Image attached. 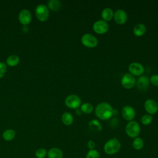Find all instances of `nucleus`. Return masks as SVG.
Masks as SVG:
<instances>
[{
	"label": "nucleus",
	"mask_w": 158,
	"mask_h": 158,
	"mask_svg": "<svg viewBox=\"0 0 158 158\" xmlns=\"http://www.w3.org/2000/svg\"><path fill=\"white\" fill-rule=\"evenodd\" d=\"M86 158H99V153L94 149L89 150L86 154Z\"/></svg>",
	"instance_id": "a878e982"
},
{
	"label": "nucleus",
	"mask_w": 158,
	"mask_h": 158,
	"mask_svg": "<svg viewBox=\"0 0 158 158\" xmlns=\"http://www.w3.org/2000/svg\"><path fill=\"white\" fill-rule=\"evenodd\" d=\"M47 151L44 148H39L35 152V156L37 158H44L47 156Z\"/></svg>",
	"instance_id": "bb28decb"
},
{
	"label": "nucleus",
	"mask_w": 158,
	"mask_h": 158,
	"mask_svg": "<svg viewBox=\"0 0 158 158\" xmlns=\"http://www.w3.org/2000/svg\"><path fill=\"white\" fill-rule=\"evenodd\" d=\"M146 27L145 25L141 23H139L135 25L133 29V33L134 35L138 37L143 36L146 33Z\"/></svg>",
	"instance_id": "2eb2a0df"
},
{
	"label": "nucleus",
	"mask_w": 158,
	"mask_h": 158,
	"mask_svg": "<svg viewBox=\"0 0 158 158\" xmlns=\"http://www.w3.org/2000/svg\"><path fill=\"white\" fill-rule=\"evenodd\" d=\"M109 27L107 22L103 20H97L93 25V31L98 35L106 33L109 30Z\"/></svg>",
	"instance_id": "6e6552de"
},
{
	"label": "nucleus",
	"mask_w": 158,
	"mask_h": 158,
	"mask_svg": "<svg viewBox=\"0 0 158 158\" xmlns=\"http://www.w3.org/2000/svg\"><path fill=\"white\" fill-rule=\"evenodd\" d=\"M19 61H20L19 57L15 54L10 56L9 57H7L6 60L7 64L10 67H15L19 63Z\"/></svg>",
	"instance_id": "412c9836"
},
{
	"label": "nucleus",
	"mask_w": 158,
	"mask_h": 158,
	"mask_svg": "<svg viewBox=\"0 0 158 158\" xmlns=\"http://www.w3.org/2000/svg\"><path fill=\"white\" fill-rule=\"evenodd\" d=\"M121 148V143L115 138L107 141L104 145V151L108 155H113L117 153Z\"/></svg>",
	"instance_id": "f03ea898"
},
{
	"label": "nucleus",
	"mask_w": 158,
	"mask_h": 158,
	"mask_svg": "<svg viewBox=\"0 0 158 158\" xmlns=\"http://www.w3.org/2000/svg\"><path fill=\"white\" fill-rule=\"evenodd\" d=\"M141 123L144 125H149L152 121V115L150 114H144L141 118Z\"/></svg>",
	"instance_id": "393cba45"
},
{
	"label": "nucleus",
	"mask_w": 158,
	"mask_h": 158,
	"mask_svg": "<svg viewBox=\"0 0 158 158\" xmlns=\"http://www.w3.org/2000/svg\"><path fill=\"white\" fill-rule=\"evenodd\" d=\"M6 65L2 62H0V78L3 77L6 72Z\"/></svg>",
	"instance_id": "c85d7f7f"
},
{
	"label": "nucleus",
	"mask_w": 158,
	"mask_h": 158,
	"mask_svg": "<svg viewBox=\"0 0 158 158\" xmlns=\"http://www.w3.org/2000/svg\"><path fill=\"white\" fill-rule=\"evenodd\" d=\"M65 104L69 108L77 109L80 107L81 100L78 96L76 94H70L66 97L65 99Z\"/></svg>",
	"instance_id": "39448f33"
},
{
	"label": "nucleus",
	"mask_w": 158,
	"mask_h": 158,
	"mask_svg": "<svg viewBox=\"0 0 158 158\" xmlns=\"http://www.w3.org/2000/svg\"><path fill=\"white\" fill-rule=\"evenodd\" d=\"M81 113H82V112H81V110H80V109H77V110H76V114H77V115H80Z\"/></svg>",
	"instance_id": "2f4dec72"
},
{
	"label": "nucleus",
	"mask_w": 158,
	"mask_h": 158,
	"mask_svg": "<svg viewBox=\"0 0 158 158\" xmlns=\"http://www.w3.org/2000/svg\"><path fill=\"white\" fill-rule=\"evenodd\" d=\"M122 115L127 121L133 120L136 115L135 109L131 106H125L122 109Z\"/></svg>",
	"instance_id": "f8f14e48"
},
{
	"label": "nucleus",
	"mask_w": 158,
	"mask_h": 158,
	"mask_svg": "<svg viewBox=\"0 0 158 158\" xmlns=\"http://www.w3.org/2000/svg\"><path fill=\"white\" fill-rule=\"evenodd\" d=\"M132 146L136 150H141L144 146V141L140 137H136L134 138L132 142Z\"/></svg>",
	"instance_id": "5701e85b"
},
{
	"label": "nucleus",
	"mask_w": 158,
	"mask_h": 158,
	"mask_svg": "<svg viewBox=\"0 0 158 158\" xmlns=\"http://www.w3.org/2000/svg\"><path fill=\"white\" fill-rule=\"evenodd\" d=\"M47 156L48 158H62L63 152L59 148H52L48 151Z\"/></svg>",
	"instance_id": "f3484780"
},
{
	"label": "nucleus",
	"mask_w": 158,
	"mask_h": 158,
	"mask_svg": "<svg viewBox=\"0 0 158 158\" xmlns=\"http://www.w3.org/2000/svg\"><path fill=\"white\" fill-rule=\"evenodd\" d=\"M35 14L37 19L41 22L48 20L49 16V11L47 6L44 4H39L35 9Z\"/></svg>",
	"instance_id": "423d86ee"
},
{
	"label": "nucleus",
	"mask_w": 158,
	"mask_h": 158,
	"mask_svg": "<svg viewBox=\"0 0 158 158\" xmlns=\"http://www.w3.org/2000/svg\"><path fill=\"white\" fill-rule=\"evenodd\" d=\"M149 83V78L146 75H141L136 81V85L138 89L142 91L147 90Z\"/></svg>",
	"instance_id": "ddd939ff"
},
{
	"label": "nucleus",
	"mask_w": 158,
	"mask_h": 158,
	"mask_svg": "<svg viewBox=\"0 0 158 158\" xmlns=\"http://www.w3.org/2000/svg\"><path fill=\"white\" fill-rule=\"evenodd\" d=\"M15 136V132L14 130L8 129L5 130L2 133V138L4 140L9 141L12 140Z\"/></svg>",
	"instance_id": "4be33fe9"
},
{
	"label": "nucleus",
	"mask_w": 158,
	"mask_h": 158,
	"mask_svg": "<svg viewBox=\"0 0 158 158\" xmlns=\"http://www.w3.org/2000/svg\"><path fill=\"white\" fill-rule=\"evenodd\" d=\"M150 83L155 86H158V74H154L149 78Z\"/></svg>",
	"instance_id": "cd10ccee"
},
{
	"label": "nucleus",
	"mask_w": 158,
	"mask_h": 158,
	"mask_svg": "<svg viewBox=\"0 0 158 158\" xmlns=\"http://www.w3.org/2000/svg\"><path fill=\"white\" fill-rule=\"evenodd\" d=\"M81 44L88 48H94L98 44V40L96 36L91 33H85L81 38Z\"/></svg>",
	"instance_id": "20e7f679"
},
{
	"label": "nucleus",
	"mask_w": 158,
	"mask_h": 158,
	"mask_svg": "<svg viewBox=\"0 0 158 158\" xmlns=\"http://www.w3.org/2000/svg\"><path fill=\"white\" fill-rule=\"evenodd\" d=\"M118 114V111L117 109H113V112H112V115H117Z\"/></svg>",
	"instance_id": "7c9ffc66"
},
{
	"label": "nucleus",
	"mask_w": 158,
	"mask_h": 158,
	"mask_svg": "<svg viewBox=\"0 0 158 158\" xmlns=\"http://www.w3.org/2000/svg\"><path fill=\"white\" fill-rule=\"evenodd\" d=\"M125 130L127 136L131 138H135L138 136L140 133L139 124L135 120L130 121L127 123Z\"/></svg>",
	"instance_id": "7ed1b4c3"
},
{
	"label": "nucleus",
	"mask_w": 158,
	"mask_h": 158,
	"mask_svg": "<svg viewBox=\"0 0 158 158\" xmlns=\"http://www.w3.org/2000/svg\"><path fill=\"white\" fill-rule=\"evenodd\" d=\"M115 22L118 25H123L125 23L128 19L127 12L123 9H117L114 13L113 17Z\"/></svg>",
	"instance_id": "9b49d317"
},
{
	"label": "nucleus",
	"mask_w": 158,
	"mask_h": 158,
	"mask_svg": "<svg viewBox=\"0 0 158 158\" xmlns=\"http://www.w3.org/2000/svg\"><path fill=\"white\" fill-rule=\"evenodd\" d=\"M80 109L81 110V112L86 114H89L93 110V106L89 102H85L81 104Z\"/></svg>",
	"instance_id": "b1692460"
},
{
	"label": "nucleus",
	"mask_w": 158,
	"mask_h": 158,
	"mask_svg": "<svg viewBox=\"0 0 158 158\" xmlns=\"http://www.w3.org/2000/svg\"><path fill=\"white\" fill-rule=\"evenodd\" d=\"M121 85L127 89L133 88L136 85L135 77L129 73H125L121 78Z\"/></svg>",
	"instance_id": "0eeeda50"
},
{
	"label": "nucleus",
	"mask_w": 158,
	"mask_h": 158,
	"mask_svg": "<svg viewBox=\"0 0 158 158\" xmlns=\"http://www.w3.org/2000/svg\"><path fill=\"white\" fill-rule=\"evenodd\" d=\"M114 12L112 9L109 7H106L101 11V17L103 20L106 22H109L114 17Z\"/></svg>",
	"instance_id": "dca6fc26"
},
{
	"label": "nucleus",
	"mask_w": 158,
	"mask_h": 158,
	"mask_svg": "<svg viewBox=\"0 0 158 158\" xmlns=\"http://www.w3.org/2000/svg\"><path fill=\"white\" fill-rule=\"evenodd\" d=\"M113 109H114L109 103L107 102H100L95 108V115L102 120H108L113 116Z\"/></svg>",
	"instance_id": "f257e3e1"
},
{
	"label": "nucleus",
	"mask_w": 158,
	"mask_h": 158,
	"mask_svg": "<svg viewBox=\"0 0 158 158\" xmlns=\"http://www.w3.org/2000/svg\"><path fill=\"white\" fill-rule=\"evenodd\" d=\"M61 120L62 123L67 126H69L72 125L73 122V115L70 112H65L62 115Z\"/></svg>",
	"instance_id": "6ab92c4d"
},
{
	"label": "nucleus",
	"mask_w": 158,
	"mask_h": 158,
	"mask_svg": "<svg viewBox=\"0 0 158 158\" xmlns=\"http://www.w3.org/2000/svg\"><path fill=\"white\" fill-rule=\"evenodd\" d=\"M89 129L93 131L99 132L102 130V126L100 122L96 119H93L88 123Z\"/></svg>",
	"instance_id": "a211bd4d"
},
{
	"label": "nucleus",
	"mask_w": 158,
	"mask_h": 158,
	"mask_svg": "<svg viewBox=\"0 0 158 158\" xmlns=\"http://www.w3.org/2000/svg\"><path fill=\"white\" fill-rule=\"evenodd\" d=\"M31 15L27 9L22 10L19 14V20L23 25H27L31 22Z\"/></svg>",
	"instance_id": "4468645a"
},
{
	"label": "nucleus",
	"mask_w": 158,
	"mask_h": 158,
	"mask_svg": "<svg viewBox=\"0 0 158 158\" xmlns=\"http://www.w3.org/2000/svg\"><path fill=\"white\" fill-rule=\"evenodd\" d=\"M48 6L52 11H58L61 7V3L58 0H50L48 2Z\"/></svg>",
	"instance_id": "aec40b11"
},
{
	"label": "nucleus",
	"mask_w": 158,
	"mask_h": 158,
	"mask_svg": "<svg viewBox=\"0 0 158 158\" xmlns=\"http://www.w3.org/2000/svg\"><path fill=\"white\" fill-rule=\"evenodd\" d=\"M129 73L134 77H140L143 75L144 72V68L143 65L136 62H133L130 64L128 65Z\"/></svg>",
	"instance_id": "1a4fd4ad"
},
{
	"label": "nucleus",
	"mask_w": 158,
	"mask_h": 158,
	"mask_svg": "<svg viewBox=\"0 0 158 158\" xmlns=\"http://www.w3.org/2000/svg\"><path fill=\"white\" fill-rule=\"evenodd\" d=\"M144 107L146 112L151 115L155 114L158 111V104L153 99L149 98L146 99L144 104Z\"/></svg>",
	"instance_id": "9d476101"
},
{
	"label": "nucleus",
	"mask_w": 158,
	"mask_h": 158,
	"mask_svg": "<svg viewBox=\"0 0 158 158\" xmlns=\"http://www.w3.org/2000/svg\"><path fill=\"white\" fill-rule=\"evenodd\" d=\"M95 146H96V144L93 140H89L87 142V147L89 150L94 149L95 148Z\"/></svg>",
	"instance_id": "c756f323"
}]
</instances>
